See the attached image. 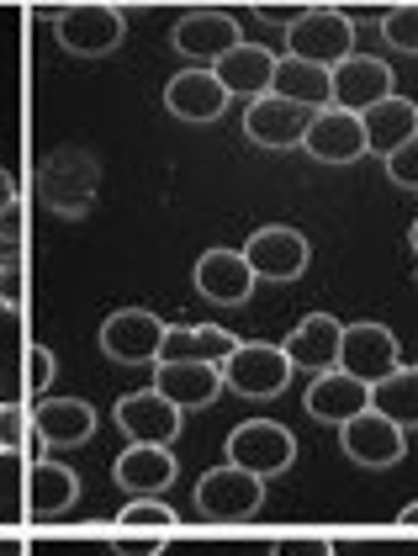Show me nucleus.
I'll return each mask as SVG.
<instances>
[{"instance_id":"1","label":"nucleus","mask_w":418,"mask_h":556,"mask_svg":"<svg viewBox=\"0 0 418 556\" xmlns=\"http://www.w3.org/2000/svg\"><path fill=\"white\" fill-rule=\"evenodd\" d=\"M287 53L318 64V70H334L339 59L355 53V22L344 11H329V5L296 11L292 27H287Z\"/></svg>"},{"instance_id":"2","label":"nucleus","mask_w":418,"mask_h":556,"mask_svg":"<svg viewBox=\"0 0 418 556\" xmlns=\"http://www.w3.org/2000/svg\"><path fill=\"white\" fill-rule=\"evenodd\" d=\"M265 509V477H254L244 467H212L202 482H197V514L212 519V525H244Z\"/></svg>"},{"instance_id":"3","label":"nucleus","mask_w":418,"mask_h":556,"mask_svg":"<svg viewBox=\"0 0 418 556\" xmlns=\"http://www.w3.org/2000/svg\"><path fill=\"white\" fill-rule=\"evenodd\" d=\"M292 382V361L281 344H259V340H239L233 355L223 361V387H233L239 397L265 403V397H281Z\"/></svg>"},{"instance_id":"4","label":"nucleus","mask_w":418,"mask_h":556,"mask_svg":"<svg viewBox=\"0 0 418 556\" xmlns=\"http://www.w3.org/2000/svg\"><path fill=\"white\" fill-rule=\"evenodd\" d=\"M96 186H101V165H96L90 154H80V149H59V154H48V165H38L42 202L64 217L90 213Z\"/></svg>"},{"instance_id":"5","label":"nucleus","mask_w":418,"mask_h":556,"mask_svg":"<svg viewBox=\"0 0 418 556\" xmlns=\"http://www.w3.org/2000/svg\"><path fill=\"white\" fill-rule=\"evenodd\" d=\"M127 22L117 5H101V0H85V5H64L59 16H53V38L64 53H75V59H101V53H112V48L123 43Z\"/></svg>"},{"instance_id":"6","label":"nucleus","mask_w":418,"mask_h":556,"mask_svg":"<svg viewBox=\"0 0 418 556\" xmlns=\"http://www.w3.org/2000/svg\"><path fill=\"white\" fill-rule=\"evenodd\" d=\"M228 462L233 467L254 471V477H281V471L296 462V440L287 425H276V419H250V425H239L228 434Z\"/></svg>"},{"instance_id":"7","label":"nucleus","mask_w":418,"mask_h":556,"mask_svg":"<svg viewBox=\"0 0 418 556\" xmlns=\"http://www.w3.org/2000/svg\"><path fill=\"white\" fill-rule=\"evenodd\" d=\"M339 371H350L355 382L377 387L381 377L397 371V334L387 324H377V318L344 324V334H339Z\"/></svg>"},{"instance_id":"8","label":"nucleus","mask_w":418,"mask_h":556,"mask_svg":"<svg viewBox=\"0 0 418 556\" xmlns=\"http://www.w3.org/2000/svg\"><path fill=\"white\" fill-rule=\"evenodd\" d=\"M169 43L180 59H197V64H217L233 43H244V27L233 22V11H217V5H197L175 22Z\"/></svg>"},{"instance_id":"9","label":"nucleus","mask_w":418,"mask_h":556,"mask_svg":"<svg viewBox=\"0 0 418 556\" xmlns=\"http://www.w3.org/2000/svg\"><path fill=\"white\" fill-rule=\"evenodd\" d=\"M244 260H250L254 281H296L307 270V233L302 228H287V223H270V228H254V239L244 244Z\"/></svg>"},{"instance_id":"10","label":"nucleus","mask_w":418,"mask_h":556,"mask_svg":"<svg viewBox=\"0 0 418 556\" xmlns=\"http://www.w3.org/2000/svg\"><path fill=\"white\" fill-rule=\"evenodd\" d=\"M160 344H165V324L149 307H117L101 324V350L112 361H123V366H154L160 361Z\"/></svg>"},{"instance_id":"11","label":"nucleus","mask_w":418,"mask_h":556,"mask_svg":"<svg viewBox=\"0 0 418 556\" xmlns=\"http://www.w3.org/2000/svg\"><path fill=\"white\" fill-rule=\"evenodd\" d=\"M117 425H123V434L132 445H175L186 414L169 403L165 392L143 387V392H127L123 403H117Z\"/></svg>"},{"instance_id":"12","label":"nucleus","mask_w":418,"mask_h":556,"mask_svg":"<svg viewBox=\"0 0 418 556\" xmlns=\"http://www.w3.org/2000/svg\"><path fill=\"white\" fill-rule=\"evenodd\" d=\"M381 96H392V64H381L371 53H350L329 70V106L339 112H366Z\"/></svg>"},{"instance_id":"13","label":"nucleus","mask_w":418,"mask_h":556,"mask_svg":"<svg viewBox=\"0 0 418 556\" xmlns=\"http://www.w3.org/2000/svg\"><path fill=\"white\" fill-rule=\"evenodd\" d=\"M313 123V106H296L287 96H254L244 112V138L254 149H296Z\"/></svg>"},{"instance_id":"14","label":"nucleus","mask_w":418,"mask_h":556,"mask_svg":"<svg viewBox=\"0 0 418 556\" xmlns=\"http://www.w3.org/2000/svg\"><path fill=\"white\" fill-rule=\"evenodd\" d=\"M302 149H307L318 165H355V160L366 154L360 112H339V106L313 112V123H307V132H302Z\"/></svg>"},{"instance_id":"15","label":"nucleus","mask_w":418,"mask_h":556,"mask_svg":"<svg viewBox=\"0 0 418 556\" xmlns=\"http://www.w3.org/2000/svg\"><path fill=\"white\" fill-rule=\"evenodd\" d=\"M339 440H344V451H350L355 467H377V471L397 467L403 451H408L403 429L392 425V419H381L377 408H366V414H355L350 425H339Z\"/></svg>"},{"instance_id":"16","label":"nucleus","mask_w":418,"mask_h":556,"mask_svg":"<svg viewBox=\"0 0 418 556\" xmlns=\"http://www.w3.org/2000/svg\"><path fill=\"white\" fill-rule=\"evenodd\" d=\"M154 392H165L169 403L186 408H212L223 392V366L207 361H154Z\"/></svg>"},{"instance_id":"17","label":"nucleus","mask_w":418,"mask_h":556,"mask_svg":"<svg viewBox=\"0 0 418 556\" xmlns=\"http://www.w3.org/2000/svg\"><path fill=\"white\" fill-rule=\"evenodd\" d=\"M27 419H33V440L53 445V451L85 445L96 434V408L80 397H42L38 408H27Z\"/></svg>"},{"instance_id":"18","label":"nucleus","mask_w":418,"mask_h":556,"mask_svg":"<svg viewBox=\"0 0 418 556\" xmlns=\"http://www.w3.org/2000/svg\"><path fill=\"white\" fill-rule=\"evenodd\" d=\"M339 334H344V324H339L334 313H307L292 334H287L281 350H287L292 371L318 377V371H334L339 366Z\"/></svg>"},{"instance_id":"19","label":"nucleus","mask_w":418,"mask_h":556,"mask_svg":"<svg viewBox=\"0 0 418 556\" xmlns=\"http://www.w3.org/2000/svg\"><path fill=\"white\" fill-rule=\"evenodd\" d=\"M371 408V387L355 382L350 371H318L313 387H307V414L318 419V425H350L355 414H366Z\"/></svg>"},{"instance_id":"20","label":"nucleus","mask_w":418,"mask_h":556,"mask_svg":"<svg viewBox=\"0 0 418 556\" xmlns=\"http://www.w3.org/2000/svg\"><path fill=\"white\" fill-rule=\"evenodd\" d=\"M212 75H217V86L228 90V96H270V80H276V53L259 43H233L217 64H212Z\"/></svg>"},{"instance_id":"21","label":"nucleus","mask_w":418,"mask_h":556,"mask_svg":"<svg viewBox=\"0 0 418 556\" xmlns=\"http://www.w3.org/2000/svg\"><path fill=\"white\" fill-rule=\"evenodd\" d=\"M165 106L180 123H217L228 112V90L217 86L212 70H180L165 86Z\"/></svg>"},{"instance_id":"22","label":"nucleus","mask_w":418,"mask_h":556,"mask_svg":"<svg viewBox=\"0 0 418 556\" xmlns=\"http://www.w3.org/2000/svg\"><path fill=\"white\" fill-rule=\"evenodd\" d=\"M197 292L223 302V307H239L254 292V270L244 260V250H207L197 260Z\"/></svg>"},{"instance_id":"23","label":"nucleus","mask_w":418,"mask_h":556,"mask_svg":"<svg viewBox=\"0 0 418 556\" xmlns=\"http://www.w3.org/2000/svg\"><path fill=\"white\" fill-rule=\"evenodd\" d=\"M360 132H366V154H392L418 132V106L408 96H381L377 106L360 112Z\"/></svg>"},{"instance_id":"24","label":"nucleus","mask_w":418,"mask_h":556,"mask_svg":"<svg viewBox=\"0 0 418 556\" xmlns=\"http://www.w3.org/2000/svg\"><path fill=\"white\" fill-rule=\"evenodd\" d=\"M112 477L123 493H138V498H154L175 482V456L169 445H127L123 456L112 462Z\"/></svg>"},{"instance_id":"25","label":"nucleus","mask_w":418,"mask_h":556,"mask_svg":"<svg viewBox=\"0 0 418 556\" xmlns=\"http://www.w3.org/2000/svg\"><path fill=\"white\" fill-rule=\"evenodd\" d=\"M75 498H80V477L69 467L38 462V467L27 471V514L33 519H59V514L75 509Z\"/></svg>"},{"instance_id":"26","label":"nucleus","mask_w":418,"mask_h":556,"mask_svg":"<svg viewBox=\"0 0 418 556\" xmlns=\"http://www.w3.org/2000/svg\"><path fill=\"white\" fill-rule=\"evenodd\" d=\"M233 334L223 324H191V329H165V344H160V361H207V366H223L233 355Z\"/></svg>"},{"instance_id":"27","label":"nucleus","mask_w":418,"mask_h":556,"mask_svg":"<svg viewBox=\"0 0 418 556\" xmlns=\"http://www.w3.org/2000/svg\"><path fill=\"white\" fill-rule=\"evenodd\" d=\"M270 96H287L296 106H313V112H324L329 106V70H318V64H307V59H276V80H270Z\"/></svg>"},{"instance_id":"28","label":"nucleus","mask_w":418,"mask_h":556,"mask_svg":"<svg viewBox=\"0 0 418 556\" xmlns=\"http://www.w3.org/2000/svg\"><path fill=\"white\" fill-rule=\"evenodd\" d=\"M371 408H377L381 419H392L403 434L418 429V366H397L392 377H381L371 387Z\"/></svg>"},{"instance_id":"29","label":"nucleus","mask_w":418,"mask_h":556,"mask_svg":"<svg viewBox=\"0 0 418 556\" xmlns=\"http://www.w3.org/2000/svg\"><path fill=\"white\" fill-rule=\"evenodd\" d=\"M27 255V207L22 197L11 207H0V265H22Z\"/></svg>"},{"instance_id":"30","label":"nucleus","mask_w":418,"mask_h":556,"mask_svg":"<svg viewBox=\"0 0 418 556\" xmlns=\"http://www.w3.org/2000/svg\"><path fill=\"white\" fill-rule=\"evenodd\" d=\"M381 38L397 53H418V5H392L381 16Z\"/></svg>"},{"instance_id":"31","label":"nucleus","mask_w":418,"mask_h":556,"mask_svg":"<svg viewBox=\"0 0 418 556\" xmlns=\"http://www.w3.org/2000/svg\"><path fill=\"white\" fill-rule=\"evenodd\" d=\"M48 382H53V350L48 344H27V355H22V387L33 397H42Z\"/></svg>"},{"instance_id":"32","label":"nucleus","mask_w":418,"mask_h":556,"mask_svg":"<svg viewBox=\"0 0 418 556\" xmlns=\"http://www.w3.org/2000/svg\"><path fill=\"white\" fill-rule=\"evenodd\" d=\"M123 525H154V530H175V519L180 514L169 509V504H160V498H132V504H123V514H117Z\"/></svg>"},{"instance_id":"33","label":"nucleus","mask_w":418,"mask_h":556,"mask_svg":"<svg viewBox=\"0 0 418 556\" xmlns=\"http://www.w3.org/2000/svg\"><path fill=\"white\" fill-rule=\"evenodd\" d=\"M387 180L403 186V191H418V132L403 143V149L387 154Z\"/></svg>"},{"instance_id":"34","label":"nucleus","mask_w":418,"mask_h":556,"mask_svg":"<svg viewBox=\"0 0 418 556\" xmlns=\"http://www.w3.org/2000/svg\"><path fill=\"white\" fill-rule=\"evenodd\" d=\"M27 440H33V419H27V408H0V456L27 451Z\"/></svg>"},{"instance_id":"35","label":"nucleus","mask_w":418,"mask_h":556,"mask_svg":"<svg viewBox=\"0 0 418 556\" xmlns=\"http://www.w3.org/2000/svg\"><path fill=\"white\" fill-rule=\"evenodd\" d=\"M270 556H339V546L329 535H287L270 546Z\"/></svg>"},{"instance_id":"36","label":"nucleus","mask_w":418,"mask_h":556,"mask_svg":"<svg viewBox=\"0 0 418 556\" xmlns=\"http://www.w3.org/2000/svg\"><path fill=\"white\" fill-rule=\"evenodd\" d=\"M0 307L22 313L27 307V270L22 265H0Z\"/></svg>"},{"instance_id":"37","label":"nucleus","mask_w":418,"mask_h":556,"mask_svg":"<svg viewBox=\"0 0 418 556\" xmlns=\"http://www.w3.org/2000/svg\"><path fill=\"white\" fill-rule=\"evenodd\" d=\"M112 556H165V541H160V535H149V541L117 535V541H112Z\"/></svg>"},{"instance_id":"38","label":"nucleus","mask_w":418,"mask_h":556,"mask_svg":"<svg viewBox=\"0 0 418 556\" xmlns=\"http://www.w3.org/2000/svg\"><path fill=\"white\" fill-rule=\"evenodd\" d=\"M11 202H16V180L0 170V207H11Z\"/></svg>"},{"instance_id":"39","label":"nucleus","mask_w":418,"mask_h":556,"mask_svg":"<svg viewBox=\"0 0 418 556\" xmlns=\"http://www.w3.org/2000/svg\"><path fill=\"white\" fill-rule=\"evenodd\" d=\"M0 556H27V546L22 541H0Z\"/></svg>"},{"instance_id":"40","label":"nucleus","mask_w":418,"mask_h":556,"mask_svg":"<svg viewBox=\"0 0 418 556\" xmlns=\"http://www.w3.org/2000/svg\"><path fill=\"white\" fill-rule=\"evenodd\" d=\"M397 525H418V504H408V509L397 514Z\"/></svg>"},{"instance_id":"41","label":"nucleus","mask_w":418,"mask_h":556,"mask_svg":"<svg viewBox=\"0 0 418 556\" xmlns=\"http://www.w3.org/2000/svg\"><path fill=\"white\" fill-rule=\"evenodd\" d=\"M408 244H414V255H418V217H414V228H408Z\"/></svg>"}]
</instances>
